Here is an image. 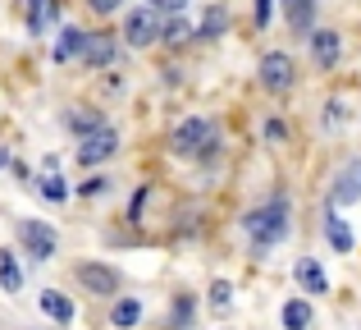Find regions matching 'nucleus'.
<instances>
[{
  "instance_id": "nucleus-1",
  "label": "nucleus",
  "mask_w": 361,
  "mask_h": 330,
  "mask_svg": "<svg viewBox=\"0 0 361 330\" xmlns=\"http://www.w3.org/2000/svg\"><path fill=\"white\" fill-rule=\"evenodd\" d=\"M288 220H293L288 197H270L265 206H256L243 220V230H247V239H252V248H274V243L288 239Z\"/></svg>"
},
{
  "instance_id": "nucleus-2",
  "label": "nucleus",
  "mask_w": 361,
  "mask_h": 330,
  "mask_svg": "<svg viewBox=\"0 0 361 330\" xmlns=\"http://www.w3.org/2000/svg\"><path fill=\"white\" fill-rule=\"evenodd\" d=\"M211 147H215L211 119H183V124L169 134V152H178V156H211Z\"/></svg>"
},
{
  "instance_id": "nucleus-3",
  "label": "nucleus",
  "mask_w": 361,
  "mask_h": 330,
  "mask_svg": "<svg viewBox=\"0 0 361 330\" xmlns=\"http://www.w3.org/2000/svg\"><path fill=\"white\" fill-rule=\"evenodd\" d=\"M261 88L265 92H293V83H298V64H293V55L288 51H265L261 55Z\"/></svg>"
},
{
  "instance_id": "nucleus-4",
  "label": "nucleus",
  "mask_w": 361,
  "mask_h": 330,
  "mask_svg": "<svg viewBox=\"0 0 361 330\" xmlns=\"http://www.w3.org/2000/svg\"><path fill=\"white\" fill-rule=\"evenodd\" d=\"M123 37H128V46L147 51L151 42H160V37H165V28H160V14H156L151 5L128 9V18H123Z\"/></svg>"
},
{
  "instance_id": "nucleus-5",
  "label": "nucleus",
  "mask_w": 361,
  "mask_h": 330,
  "mask_svg": "<svg viewBox=\"0 0 361 330\" xmlns=\"http://www.w3.org/2000/svg\"><path fill=\"white\" fill-rule=\"evenodd\" d=\"M73 280H78L87 294H97V298H110L119 289V271L101 266V261H78V266H73Z\"/></svg>"
},
{
  "instance_id": "nucleus-6",
  "label": "nucleus",
  "mask_w": 361,
  "mask_h": 330,
  "mask_svg": "<svg viewBox=\"0 0 361 330\" xmlns=\"http://www.w3.org/2000/svg\"><path fill=\"white\" fill-rule=\"evenodd\" d=\"M18 243H23L27 257H37V261L55 257V230L46 220H18Z\"/></svg>"
},
{
  "instance_id": "nucleus-7",
  "label": "nucleus",
  "mask_w": 361,
  "mask_h": 330,
  "mask_svg": "<svg viewBox=\"0 0 361 330\" xmlns=\"http://www.w3.org/2000/svg\"><path fill=\"white\" fill-rule=\"evenodd\" d=\"M329 202H334V206H353V202H361V156H357V161H348V165L334 175Z\"/></svg>"
},
{
  "instance_id": "nucleus-8",
  "label": "nucleus",
  "mask_w": 361,
  "mask_h": 330,
  "mask_svg": "<svg viewBox=\"0 0 361 330\" xmlns=\"http://www.w3.org/2000/svg\"><path fill=\"white\" fill-rule=\"evenodd\" d=\"M115 152H119V134H115V129H101V134L82 138V147H78V165H101V161H110Z\"/></svg>"
},
{
  "instance_id": "nucleus-9",
  "label": "nucleus",
  "mask_w": 361,
  "mask_h": 330,
  "mask_svg": "<svg viewBox=\"0 0 361 330\" xmlns=\"http://www.w3.org/2000/svg\"><path fill=\"white\" fill-rule=\"evenodd\" d=\"M307 42H311V55H316L320 69H334L338 55H343V37H338L334 28H320V33H311Z\"/></svg>"
},
{
  "instance_id": "nucleus-10",
  "label": "nucleus",
  "mask_w": 361,
  "mask_h": 330,
  "mask_svg": "<svg viewBox=\"0 0 361 330\" xmlns=\"http://www.w3.org/2000/svg\"><path fill=\"white\" fill-rule=\"evenodd\" d=\"M87 42H92V33H82L78 23L60 28V42H55V64H69V60H82V55H87Z\"/></svg>"
},
{
  "instance_id": "nucleus-11",
  "label": "nucleus",
  "mask_w": 361,
  "mask_h": 330,
  "mask_svg": "<svg viewBox=\"0 0 361 330\" xmlns=\"http://www.w3.org/2000/svg\"><path fill=\"white\" fill-rule=\"evenodd\" d=\"M64 129L92 138V134H101V129H106V119H101V110H92V106H73L69 115H64Z\"/></svg>"
},
{
  "instance_id": "nucleus-12",
  "label": "nucleus",
  "mask_w": 361,
  "mask_h": 330,
  "mask_svg": "<svg viewBox=\"0 0 361 330\" xmlns=\"http://www.w3.org/2000/svg\"><path fill=\"white\" fill-rule=\"evenodd\" d=\"M42 312L51 317V322H60V326H73L78 307H73V298H64L60 289H46V294H42Z\"/></svg>"
},
{
  "instance_id": "nucleus-13",
  "label": "nucleus",
  "mask_w": 361,
  "mask_h": 330,
  "mask_svg": "<svg viewBox=\"0 0 361 330\" xmlns=\"http://www.w3.org/2000/svg\"><path fill=\"white\" fill-rule=\"evenodd\" d=\"M298 285L307 289V294H329V276L320 271L316 257H302V261H298Z\"/></svg>"
},
{
  "instance_id": "nucleus-14",
  "label": "nucleus",
  "mask_w": 361,
  "mask_h": 330,
  "mask_svg": "<svg viewBox=\"0 0 361 330\" xmlns=\"http://www.w3.org/2000/svg\"><path fill=\"white\" fill-rule=\"evenodd\" d=\"M283 18H288L293 33H311V23H316V0H283Z\"/></svg>"
},
{
  "instance_id": "nucleus-15",
  "label": "nucleus",
  "mask_w": 361,
  "mask_h": 330,
  "mask_svg": "<svg viewBox=\"0 0 361 330\" xmlns=\"http://www.w3.org/2000/svg\"><path fill=\"white\" fill-rule=\"evenodd\" d=\"M115 42H110L106 33H92V42H87V55H82V60L92 64V69H110V64H115Z\"/></svg>"
},
{
  "instance_id": "nucleus-16",
  "label": "nucleus",
  "mask_w": 361,
  "mask_h": 330,
  "mask_svg": "<svg viewBox=\"0 0 361 330\" xmlns=\"http://www.w3.org/2000/svg\"><path fill=\"white\" fill-rule=\"evenodd\" d=\"M325 239H329V248H334V252H353V230H348V220H343V216H334V211H329L325 216Z\"/></svg>"
},
{
  "instance_id": "nucleus-17",
  "label": "nucleus",
  "mask_w": 361,
  "mask_h": 330,
  "mask_svg": "<svg viewBox=\"0 0 361 330\" xmlns=\"http://www.w3.org/2000/svg\"><path fill=\"white\" fill-rule=\"evenodd\" d=\"M137 322H142V303L137 298H119V303L110 307V326L115 330H133Z\"/></svg>"
},
{
  "instance_id": "nucleus-18",
  "label": "nucleus",
  "mask_w": 361,
  "mask_h": 330,
  "mask_svg": "<svg viewBox=\"0 0 361 330\" xmlns=\"http://www.w3.org/2000/svg\"><path fill=\"white\" fill-rule=\"evenodd\" d=\"M0 289H5V294H18V289H23V271H18V261H14L9 248H0Z\"/></svg>"
},
{
  "instance_id": "nucleus-19",
  "label": "nucleus",
  "mask_w": 361,
  "mask_h": 330,
  "mask_svg": "<svg viewBox=\"0 0 361 330\" xmlns=\"http://www.w3.org/2000/svg\"><path fill=\"white\" fill-rule=\"evenodd\" d=\"M51 14H55V0H27V33L42 37L46 23H51Z\"/></svg>"
},
{
  "instance_id": "nucleus-20",
  "label": "nucleus",
  "mask_w": 361,
  "mask_h": 330,
  "mask_svg": "<svg viewBox=\"0 0 361 330\" xmlns=\"http://www.w3.org/2000/svg\"><path fill=\"white\" fill-rule=\"evenodd\" d=\"M279 317H283V330H307V326H311V303H302V298H288Z\"/></svg>"
},
{
  "instance_id": "nucleus-21",
  "label": "nucleus",
  "mask_w": 361,
  "mask_h": 330,
  "mask_svg": "<svg viewBox=\"0 0 361 330\" xmlns=\"http://www.w3.org/2000/svg\"><path fill=\"white\" fill-rule=\"evenodd\" d=\"M224 28H229V14H224V5H211L202 18V28H197V37H220Z\"/></svg>"
},
{
  "instance_id": "nucleus-22",
  "label": "nucleus",
  "mask_w": 361,
  "mask_h": 330,
  "mask_svg": "<svg viewBox=\"0 0 361 330\" xmlns=\"http://www.w3.org/2000/svg\"><path fill=\"white\" fill-rule=\"evenodd\" d=\"M42 197H51V202H64V197H69V188H64V179L55 175V170H46V179H42Z\"/></svg>"
},
{
  "instance_id": "nucleus-23",
  "label": "nucleus",
  "mask_w": 361,
  "mask_h": 330,
  "mask_svg": "<svg viewBox=\"0 0 361 330\" xmlns=\"http://www.w3.org/2000/svg\"><path fill=\"white\" fill-rule=\"evenodd\" d=\"M188 37H197V28L188 23V18H174V23L165 28V42H174V46H178V42H188Z\"/></svg>"
},
{
  "instance_id": "nucleus-24",
  "label": "nucleus",
  "mask_w": 361,
  "mask_h": 330,
  "mask_svg": "<svg viewBox=\"0 0 361 330\" xmlns=\"http://www.w3.org/2000/svg\"><path fill=\"white\" fill-rule=\"evenodd\" d=\"M229 303H233V289L224 285V280H215V285H211V307H215V312H224Z\"/></svg>"
},
{
  "instance_id": "nucleus-25",
  "label": "nucleus",
  "mask_w": 361,
  "mask_h": 330,
  "mask_svg": "<svg viewBox=\"0 0 361 330\" xmlns=\"http://www.w3.org/2000/svg\"><path fill=\"white\" fill-rule=\"evenodd\" d=\"M188 322H192V298L178 294L174 298V326H188Z\"/></svg>"
},
{
  "instance_id": "nucleus-26",
  "label": "nucleus",
  "mask_w": 361,
  "mask_h": 330,
  "mask_svg": "<svg viewBox=\"0 0 361 330\" xmlns=\"http://www.w3.org/2000/svg\"><path fill=\"white\" fill-rule=\"evenodd\" d=\"M188 5H192V0H151V9H156V14H183Z\"/></svg>"
},
{
  "instance_id": "nucleus-27",
  "label": "nucleus",
  "mask_w": 361,
  "mask_h": 330,
  "mask_svg": "<svg viewBox=\"0 0 361 330\" xmlns=\"http://www.w3.org/2000/svg\"><path fill=\"white\" fill-rule=\"evenodd\" d=\"M106 188H110V179H101V175H92V179H87V184H82V188H78V193H82V197H97V193H106Z\"/></svg>"
},
{
  "instance_id": "nucleus-28",
  "label": "nucleus",
  "mask_w": 361,
  "mask_h": 330,
  "mask_svg": "<svg viewBox=\"0 0 361 330\" xmlns=\"http://www.w3.org/2000/svg\"><path fill=\"white\" fill-rule=\"evenodd\" d=\"M343 106H338V101H329V106H325V129H338V124H343Z\"/></svg>"
},
{
  "instance_id": "nucleus-29",
  "label": "nucleus",
  "mask_w": 361,
  "mask_h": 330,
  "mask_svg": "<svg viewBox=\"0 0 361 330\" xmlns=\"http://www.w3.org/2000/svg\"><path fill=\"white\" fill-rule=\"evenodd\" d=\"M252 14H256V28H265V23H270V0H256Z\"/></svg>"
},
{
  "instance_id": "nucleus-30",
  "label": "nucleus",
  "mask_w": 361,
  "mask_h": 330,
  "mask_svg": "<svg viewBox=\"0 0 361 330\" xmlns=\"http://www.w3.org/2000/svg\"><path fill=\"white\" fill-rule=\"evenodd\" d=\"M92 9H97V14H115V9L123 5V0H87Z\"/></svg>"
}]
</instances>
